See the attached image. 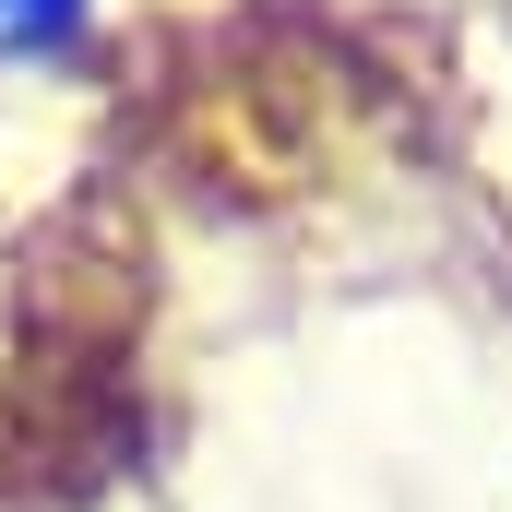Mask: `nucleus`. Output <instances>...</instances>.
<instances>
[{
    "instance_id": "obj_1",
    "label": "nucleus",
    "mask_w": 512,
    "mask_h": 512,
    "mask_svg": "<svg viewBox=\"0 0 512 512\" xmlns=\"http://www.w3.org/2000/svg\"><path fill=\"white\" fill-rule=\"evenodd\" d=\"M72 24H84V0H0V48H24V60L60 48Z\"/></svg>"
}]
</instances>
